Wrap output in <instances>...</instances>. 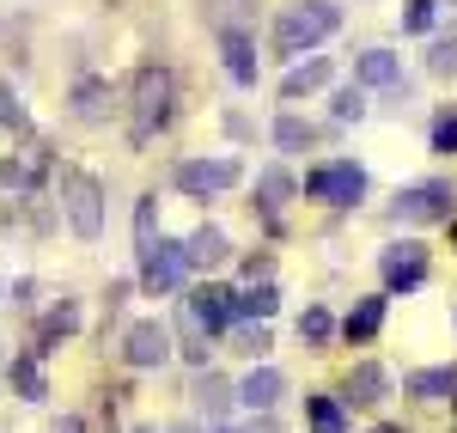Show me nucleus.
<instances>
[{
  "label": "nucleus",
  "mask_w": 457,
  "mask_h": 433,
  "mask_svg": "<svg viewBox=\"0 0 457 433\" xmlns=\"http://www.w3.org/2000/svg\"><path fill=\"white\" fill-rule=\"evenodd\" d=\"M165 122H171V73L146 62V68L135 73V86H129V141L146 146Z\"/></svg>",
  "instance_id": "obj_1"
},
{
  "label": "nucleus",
  "mask_w": 457,
  "mask_h": 433,
  "mask_svg": "<svg viewBox=\"0 0 457 433\" xmlns=\"http://www.w3.org/2000/svg\"><path fill=\"white\" fill-rule=\"evenodd\" d=\"M336 25H342V6L336 0H293V6H281V19H275V49L281 55H305Z\"/></svg>",
  "instance_id": "obj_2"
},
{
  "label": "nucleus",
  "mask_w": 457,
  "mask_h": 433,
  "mask_svg": "<svg viewBox=\"0 0 457 433\" xmlns=\"http://www.w3.org/2000/svg\"><path fill=\"white\" fill-rule=\"evenodd\" d=\"M62 208H68V226L79 238H98L104 232V189H98V178L62 171Z\"/></svg>",
  "instance_id": "obj_3"
},
{
  "label": "nucleus",
  "mask_w": 457,
  "mask_h": 433,
  "mask_svg": "<svg viewBox=\"0 0 457 433\" xmlns=\"http://www.w3.org/2000/svg\"><path fill=\"white\" fill-rule=\"evenodd\" d=\"M305 196H312V202H329V208H353V202L366 196V171L348 165V159H336V165H323V171L305 178Z\"/></svg>",
  "instance_id": "obj_4"
},
{
  "label": "nucleus",
  "mask_w": 457,
  "mask_h": 433,
  "mask_svg": "<svg viewBox=\"0 0 457 433\" xmlns=\"http://www.w3.org/2000/svg\"><path fill=\"white\" fill-rule=\"evenodd\" d=\"M396 220L403 226H433V220H452V183H415L396 196Z\"/></svg>",
  "instance_id": "obj_5"
},
{
  "label": "nucleus",
  "mask_w": 457,
  "mask_h": 433,
  "mask_svg": "<svg viewBox=\"0 0 457 433\" xmlns=\"http://www.w3.org/2000/svg\"><path fill=\"white\" fill-rule=\"evenodd\" d=\"M183 275H189L183 245H146V251H141V287L146 293H177V287H183Z\"/></svg>",
  "instance_id": "obj_6"
},
{
  "label": "nucleus",
  "mask_w": 457,
  "mask_h": 433,
  "mask_svg": "<svg viewBox=\"0 0 457 433\" xmlns=\"http://www.w3.org/2000/svg\"><path fill=\"white\" fill-rule=\"evenodd\" d=\"M245 178V165L238 159H195V165H183L177 183L189 189V196H220V189H232V183Z\"/></svg>",
  "instance_id": "obj_7"
},
{
  "label": "nucleus",
  "mask_w": 457,
  "mask_h": 433,
  "mask_svg": "<svg viewBox=\"0 0 457 433\" xmlns=\"http://www.w3.org/2000/svg\"><path fill=\"white\" fill-rule=\"evenodd\" d=\"M122 354H129V366H141V372H146V366H165V361H171V329L146 318V324H135V329H129Z\"/></svg>",
  "instance_id": "obj_8"
},
{
  "label": "nucleus",
  "mask_w": 457,
  "mask_h": 433,
  "mask_svg": "<svg viewBox=\"0 0 457 433\" xmlns=\"http://www.w3.org/2000/svg\"><path fill=\"white\" fill-rule=\"evenodd\" d=\"M427 281V251L421 245H390L385 251V287L390 293H415Z\"/></svg>",
  "instance_id": "obj_9"
},
{
  "label": "nucleus",
  "mask_w": 457,
  "mask_h": 433,
  "mask_svg": "<svg viewBox=\"0 0 457 433\" xmlns=\"http://www.w3.org/2000/svg\"><path fill=\"white\" fill-rule=\"evenodd\" d=\"M256 6H262V0H202V19H208L220 37L250 31V25H256Z\"/></svg>",
  "instance_id": "obj_10"
},
{
  "label": "nucleus",
  "mask_w": 457,
  "mask_h": 433,
  "mask_svg": "<svg viewBox=\"0 0 457 433\" xmlns=\"http://www.w3.org/2000/svg\"><path fill=\"white\" fill-rule=\"evenodd\" d=\"M281 391H287L281 372H275V366H256L245 385H238V403H245V409H275V403H281Z\"/></svg>",
  "instance_id": "obj_11"
},
{
  "label": "nucleus",
  "mask_w": 457,
  "mask_h": 433,
  "mask_svg": "<svg viewBox=\"0 0 457 433\" xmlns=\"http://www.w3.org/2000/svg\"><path fill=\"white\" fill-rule=\"evenodd\" d=\"M189 324L226 329V324H232V293H226V287H202L195 299H189Z\"/></svg>",
  "instance_id": "obj_12"
},
{
  "label": "nucleus",
  "mask_w": 457,
  "mask_h": 433,
  "mask_svg": "<svg viewBox=\"0 0 457 433\" xmlns=\"http://www.w3.org/2000/svg\"><path fill=\"white\" fill-rule=\"evenodd\" d=\"M183 256H189V262H202V269H213V262H226V256H232V245H226V232H220V226H195V232H189V245H183Z\"/></svg>",
  "instance_id": "obj_13"
},
{
  "label": "nucleus",
  "mask_w": 457,
  "mask_h": 433,
  "mask_svg": "<svg viewBox=\"0 0 457 433\" xmlns=\"http://www.w3.org/2000/svg\"><path fill=\"white\" fill-rule=\"evenodd\" d=\"M73 116H79V122H104L110 116V86L104 79H79V86H73Z\"/></svg>",
  "instance_id": "obj_14"
},
{
  "label": "nucleus",
  "mask_w": 457,
  "mask_h": 433,
  "mask_svg": "<svg viewBox=\"0 0 457 433\" xmlns=\"http://www.w3.org/2000/svg\"><path fill=\"white\" fill-rule=\"evenodd\" d=\"M353 73H360V86H396V79H403V62H396L390 49H366Z\"/></svg>",
  "instance_id": "obj_15"
},
{
  "label": "nucleus",
  "mask_w": 457,
  "mask_h": 433,
  "mask_svg": "<svg viewBox=\"0 0 457 433\" xmlns=\"http://www.w3.org/2000/svg\"><path fill=\"white\" fill-rule=\"evenodd\" d=\"M226 73L238 86H256V49H250L245 31H226Z\"/></svg>",
  "instance_id": "obj_16"
},
{
  "label": "nucleus",
  "mask_w": 457,
  "mask_h": 433,
  "mask_svg": "<svg viewBox=\"0 0 457 433\" xmlns=\"http://www.w3.org/2000/svg\"><path fill=\"white\" fill-rule=\"evenodd\" d=\"M409 391H415L421 403H445V397H457V372H452V366H433V372H415V379H409Z\"/></svg>",
  "instance_id": "obj_17"
},
{
  "label": "nucleus",
  "mask_w": 457,
  "mask_h": 433,
  "mask_svg": "<svg viewBox=\"0 0 457 433\" xmlns=\"http://www.w3.org/2000/svg\"><path fill=\"white\" fill-rule=\"evenodd\" d=\"M378 324H385V299H360L348 312V324H342V336L348 342H366V336H378Z\"/></svg>",
  "instance_id": "obj_18"
},
{
  "label": "nucleus",
  "mask_w": 457,
  "mask_h": 433,
  "mask_svg": "<svg viewBox=\"0 0 457 433\" xmlns=\"http://www.w3.org/2000/svg\"><path fill=\"white\" fill-rule=\"evenodd\" d=\"M323 79H329V62L317 55V62H305V68H293V73H287V79H281V98H287V104H293V98H305V92H317Z\"/></svg>",
  "instance_id": "obj_19"
},
{
  "label": "nucleus",
  "mask_w": 457,
  "mask_h": 433,
  "mask_svg": "<svg viewBox=\"0 0 457 433\" xmlns=\"http://www.w3.org/2000/svg\"><path fill=\"white\" fill-rule=\"evenodd\" d=\"M43 165H49V159H43V146L25 153V159H6V165H0V183H6V189H31V183L43 178Z\"/></svg>",
  "instance_id": "obj_20"
},
{
  "label": "nucleus",
  "mask_w": 457,
  "mask_h": 433,
  "mask_svg": "<svg viewBox=\"0 0 457 433\" xmlns=\"http://www.w3.org/2000/svg\"><path fill=\"white\" fill-rule=\"evenodd\" d=\"M385 366H353L348 372V403H378L385 397Z\"/></svg>",
  "instance_id": "obj_21"
},
{
  "label": "nucleus",
  "mask_w": 457,
  "mask_h": 433,
  "mask_svg": "<svg viewBox=\"0 0 457 433\" xmlns=\"http://www.w3.org/2000/svg\"><path fill=\"white\" fill-rule=\"evenodd\" d=\"M195 403H202V415H208V421H220V415H226V403H232V385H226V379H213V372H202V379H195Z\"/></svg>",
  "instance_id": "obj_22"
},
{
  "label": "nucleus",
  "mask_w": 457,
  "mask_h": 433,
  "mask_svg": "<svg viewBox=\"0 0 457 433\" xmlns=\"http://www.w3.org/2000/svg\"><path fill=\"white\" fill-rule=\"evenodd\" d=\"M275 305H281V293L269 287H250V293H232V312H245V318H275Z\"/></svg>",
  "instance_id": "obj_23"
},
{
  "label": "nucleus",
  "mask_w": 457,
  "mask_h": 433,
  "mask_svg": "<svg viewBox=\"0 0 457 433\" xmlns=\"http://www.w3.org/2000/svg\"><path fill=\"white\" fill-rule=\"evenodd\" d=\"M312 141H317L312 122H299V116H281V122H275V146H281V153H305Z\"/></svg>",
  "instance_id": "obj_24"
},
{
  "label": "nucleus",
  "mask_w": 457,
  "mask_h": 433,
  "mask_svg": "<svg viewBox=\"0 0 457 433\" xmlns=\"http://www.w3.org/2000/svg\"><path fill=\"white\" fill-rule=\"evenodd\" d=\"M305 415H312V433H348V421H342L336 397H305Z\"/></svg>",
  "instance_id": "obj_25"
},
{
  "label": "nucleus",
  "mask_w": 457,
  "mask_h": 433,
  "mask_svg": "<svg viewBox=\"0 0 457 433\" xmlns=\"http://www.w3.org/2000/svg\"><path fill=\"white\" fill-rule=\"evenodd\" d=\"M427 73H439V79H457V37H439V43L427 49Z\"/></svg>",
  "instance_id": "obj_26"
},
{
  "label": "nucleus",
  "mask_w": 457,
  "mask_h": 433,
  "mask_svg": "<svg viewBox=\"0 0 457 433\" xmlns=\"http://www.w3.org/2000/svg\"><path fill=\"white\" fill-rule=\"evenodd\" d=\"M299 336H305V342H317V348H323V342H329V336H336V318H329V312H305V318H299Z\"/></svg>",
  "instance_id": "obj_27"
},
{
  "label": "nucleus",
  "mask_w": 457,
  "mask_h": 433,
  "mask_svg": "<svg viewBox=\"0 0 457 433\" xmlns=\"http://www.w3.org/2000/svg\"><path fill=\"white\" fill-rule=\"evenodd\" d=\"M232 348H238V354H269V329L262 324H238L232 329Z\"/></svg>",
  "instance_id": "obj_28"
},
{
  "label": "nucleus",
  "mask_w": 457,
  "mask_h": 433,
  "mask_svg": "<svg viewBox=\"0 0 457 433\" xmlns=\"http://www.w3.org/2000/svg\"><path fill=\"white\" fill-rule=\"evenodd\" d=\"M433 12H439V0H409L403 6V31H433Z\"/></svg>",
  "instance_id": "obj_29"
},
{
  "label": "nucleus",
  "mask_w": 457,
  "mask_h": 433,
  "mask_svg": "<svg viewBox=\"0 0 457 433\" xmlns=\"http://www.w3.org/2000/svg\"><path fill=\"white\" fill-rule=\"evenodd\" d=\"M287 196H293V178H287V171H262V202H269V208H281Z\"/></svg>",
  "instance_id": "obj_30"
},
{
  "label": "nucleus",
  "mask_w": 457,
  "mask_h": 433,
  "mask_svg": "<svg viewBox=\"0 0 457 433\" xmlns=\"http://www.w3.org/2000/svg\"><path fill=\"white\" fill-rule=\"evenodd\" d=\"M12 379H19V391H25V397H43V372H37L31 361H19V366H12Z\"/></svg>",
  "instance_id": "obj_31"
},
{
  "label": "nucleus",
  "mask_w": 457,
  "mask_h": 433,
  "mask_svg": "<svg viewBox=\"0 0 457 433\" xmlns=\"http://www.w3.org/2000/svg\"><path fill=\"white\" fill-rule=\"evenodd\" d=\"M433 146H439V153H457V116H439V122H433Z\"/></svg>",
  "instance_id": "obj_32"
},
{
  "label": "nucleus",
  "mask_w": 457,
  "mask_h": 433,
  "mask_svg": "<svg viewBox=\"0 0 457 433\" xmlns=\"http://www.w3.org/2000/svg\"><path fill=\"white\" fill-rule=\"evenodd\" d=\"M0 122H6V129H25V104H19L6 86H0Z\"/></svg>",
  "instance_id": "obj_33"
},
{
  "label": "nucleus",
  "mask_w": 457,
  "mask_h": 433,
  "mask_svg": "<svg viewBox=\"0 0 457 433\" xmlns=\"http://www.w3.org/2000/svg\"><path fill=\"white\" fill-rule=\"evenodd\" d=\"M336 116H342V122H360V116H366V98H360V92H342V98H336Z\"/></svg>",
  "instance_id": "obj_34"
},
{
  "label": "nucleus",
  "mask_w": 457,
  "mask_h": 433,
  "mask_svg": "<svg viewBox=\"0 0 457 433\" xmlns=\"http://www.w3.org/2000/svg\"><path fill=\"white\" fill-rule=\"evenodd\" d=\"M55 433H86V428H79V421H73V415H68V421H62V428H55Z\"/></svg>",
  "instance_id": "obj_35"
},
{
  "label": "nucleus",
  "mask_w": 457,
  "mask_h": 433,
  "mask_svg": "<svg viewBox=\"0 0 457 433\" xmlns=\"http://www.w3.org/2000/svg\"><path fill=\"white\" fill-rule=\"evenodd\" d=\"M256 433H275V428H256Z\"/></svg>",
  "instance_id": "obj_36"
},
{
  "label": "nucleus",
  "mask_w": 457,
  "mask_h": 433,
  "mask_svg": "<svg viewBox=\"0 0 457 433\" xmlns=\"http://www.w3.org/2000/svg\"><path fill=\"white\" fill-rule=\"evenodd\" d=\"M135 433H153V428H135Z\"/></svg>",
  "instance_id": "obj_37"
},
{
  "label": "nucleus",
  "mask_w": 457,
  "mask_h": 433,
  "mask_svg": "<svg viewBox=\"0 0 457 433\" xmlns=\"http://www.w3.org/2000/svg\"><path fill=\"white\" fill-rule=\"evenodd\" d=\"M378 433H396V428H378Z\"/></svg>",
  "instance_id": "obj_38"
},
{
  "label": "nucleus",
  "mask_w": 457,
  "mask_h": 433,
  "mask_svg": "<svg viewBox=\"0 0 457 433\" xmlns=\"http://www.w3.org/2000/svg\"><path fill=\"white\" fill-rule=\"evenodd\" d=\"M177 433H189V428H177Z\"/></svg>",
  "instance_id": "obj_39"
},
{
  "label": "nucleus",
  "mask_w": 457,
  "mask_h": 433,
  "mask_svg": "<svg viewBox=\"0 0 457 433\" xmlns=\"http://www.w3.org/2000/svg\"><path fill=\"white\" fill-rule=\"evenodd\" d=\"M220 433H226V428H220Z\"/></svg>",
  "instance_id": "obj_40"
},
{
  "label": "nucleus",
  "mask_w": 457,
  "mask_h": 433,
  "mask_svg": "<svg viewBox=\"0 0 457 433\" xmlns=\"http://www.w3.org/2000/svg\"><path fill=\"white\" fill-rule=\"evenodd\" d=\"M452 6H457V0H452Z\"/></svg>",
  "instance_id": "obj_41"
}]
</instances>
